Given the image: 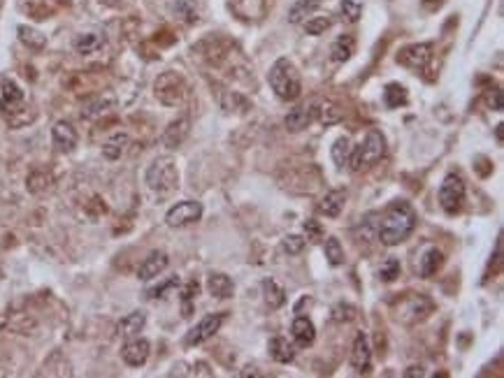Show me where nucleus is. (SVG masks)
<instances>
[{"label":"nucleus","instance_id":"f257e3e1","mask_svg":"<svg viewBox=\"0 0 504 378\" xmlns=\"http://www.w3.org/2000/svg\"><path fill=\"white\" fill-rule=\"evenodd\" d=\"M416 223H419V218L407 200L390 202L379 223V242L383 246H397L404 240H409V235L416 230Z\"/></svg>","mask_w":504,"mask_h":378},{"label":"nucleus","instance_id":"f03ea898","mask_svg":"<svg viewBox=\"0 0 504 378\" xmlns=\"http://www.w3.org/2000/svg\"><path fill=\"white\" fill-rule=\"evenodd\" d=\"M268 82H270V89L275 91V96L284 102L297 100L302 93L300 72H297V68L288 61V58L275 61V65H272L268 72Z\"/></svg>","mask_w":504,"mask_h":378},{"label":"nucleus","instance_id":"7ed1b4c3","mask_svg":"<svg viewBox=\"0 0 504 378\" xmlns=\"http://www.w3.org/2000/svg\"><path fill=\"white\" fill-rule=\"evenodd\" d=\"M386 156V137L379 130H367V135L358 147L351 151L349 165L354 172H360L363 168H370V165L379 163L381 158Z\"/></svg>","mask_w":504,"mask_h":378},{"label":"nucleus","instance_id":"20e7f679","mask_svg":"<svg viewBox=\"0 0 504 378\" xmlns=\"http://www.w3.org/2000/svg\"><path fill=\"white\" fill-rule=\"evenodd\" d=\"M177 183H179V172H177V165L172 158H168V156L156 158V161L149 165L147 186L151 190H156V193H170V190L177 188Z\"/></svg>","mask_w":504,"mask_h":378},{"label":"nucleus","instance_id":"39448f33","mask_svg":"<svg viewBox=\"0 0 504 378\" xmlns=\"http://www.w3.org/2000/svg\"><path fill=\"white\" fill-rule=\"evenodd\" d=\"M462 202H465V181H462L460 174L451 172V174L444 177L440 186V207L446 214H458Z\"/></svg>","mask_w":504,"mask_h":378},{"label":"nucleus","instance_id":"423d86ee","mask_svg":"<svg viewBox=\"0 0 504 378\" xmlns=\"http://www.w3.org/2000/svg\"><path fill=\"white\" fill-rule=\"evenodd\" d=\"M430 311H433L430 300H426V297H421V295H409V297H404V300H400V304L395 307V321L404 323V325H414V323L423 321Z\"/></svg>","mask_w":504,"mask_h":378},{"label":"nucleus","instance_id":"0eeeda50","mask_svg":"<svg viewBox=\"0 0 504 378\" xmlns=\"http://www.w3.org/2000/svg\"><path fill=\"white\" fill-rule=\"evenodd\" d=\"M223 323H225V314H207L200 323L189 330L186 336H184V343L186 346H200V343L209 341L221 330Z\"/></svg>","mask_w":504,"mask_h":378},{"label":"nucleus","instance_id":"6e6552de","mask_svg":"<svg viewBox=\"0 0 504 378\" xmlns=\"http://www.w3.org/2000/svg\"><path fill=\"white\" fill-rule=\"evenodd\" d=\"M184 96H186V89H184L182 77H177L175 72H165V75L156 79V98L163 105L175 107V105L184 100Z\"/></svg>","mask_w":504,"mask_h":378},{"label":"nucleus","instance_id":"1a4fd4ad","mask_svg":"<svg viewBox=\"0 0 504 378\" xmlns=\"http://www.w3.org/2000/svg\"><path fill=\"white\" fill-rule=\"evenodd\" d=\"M202 218V204L198 200H184L177 202L175 207H170V211L165 214V223L170 228H186L191 223H198Z\"/></svg>","mask_w":504,"mask_h":378},{"label":"nucleus","instance_id":"9d476101","mask_svg":"<svg viewBox=\"0 0 504 378\" xmlns=\"http://www.w3.org/2000/svg\"><path fill=\"white\" fill-rule=\"evenodd\" d=\"M433 61V44L430 42H416L397 51V63L409 70H426Z\"/></svg>","mask_w":504,"mask_h":378},{"label":"nucleus","instance_id":"9b49d317","mask_svg":"<svg viewBox=\"0 0 504 378\" xmlns=\"http://www.w3.org/2000/svg\"><path fill=\"white\" fill-rule=\"evenodd\" d=\"M316 105L318 100H309L304 105H297L295 109H290L286 118H284V123H286V130L290 132H300L304 128H309L311 123L316 121Z\"/></svg>","mask_w":504,"mask_h":378},{"label":"nucleus","instance_id":"f8f14e48","mask_svg":"<svg viewBox=\"0 0 504 378\" xmlns=\"http://www.w3.org/2000/svg\"><path fill=\"white\" fill-rule=\"evenodd\" d=\"M24 105V91L21 86L12 79H3L0 82V111L3 114H17Z\"/></svg>","mask_w":504,"mask_h":378},{"label":"nucleus","instance_id":"ddd939ff","mask_svg":"<svg viewBox=\"0 0 504 378\" xmlns=\"http://www.w3.org/2000/svg\"><path fill=\"white\" fill-rule=\"evenodd\" d=\"M351 364L358 374H367L370 367H372V348H370V339L365 332H358L354 339V346H351Z\"/></svg>","mask_w":504,"mask_h":378},{"label":"nucleus","instance_id":"4468645a","mask_svg":"<svg viewBox=\"0 0 504 378\" xmlns=\"http://www.w3.org/2000/svg\"><path fill=\"white\" fill-rule=\"evenodd\" d=\"M51 142H54L56 151H61V154H70V151H75L77 142H79L75 125H72L70 121L54 123V128H51Z\"/></svg>","mask_w":504,"mask_h":378},{"label":"nucleus","instance_id":"2eb2a0df","mask_svg":"<svg viewBox=\"0 0 504 378\" xmlns=\"http://www.w3.org/2000/svg\"><path fill=\"white\" fill-rule=\"evenodd\" d=\"M149 353H151V343L147 339H135V336L121 348V357L128 367H142L149 360Z\"/></svg>","mask_w":504,"mask_h":378},{"label":"nucleus","instance_id":"dca6fc26","mask_svg":"<svg viewBox=\"0 0 504 378\" xmlns=\"http://www.w3.org/2000/svg\"><path fill=\"white\" fill-rule=\"evenodd\" d=\"M168 262H170L168 253L154 251V253H149L142 260L140 267H137V278H140V281H151V278H156L158 274H163V271L168 269Z\"/></svg>","mask_w":504,"mask_h":378},{"label":"nucleus","instance_id":"f3484780","mask_svg":"<svg viewBox=\"0 0 504 378\" xmlns=\"http://www.w3.org/2000/svg\"><path fill=\"white\" fill-rule=\"evenodd\" d=\"M290 334H293V339H295V343L300 348L314 346V341H316V327H314V323H311L307 316H297L295 318L293 325H290Z\"/></svg>","mask_w":504,"mask_h":378},{"label":"nucleus","instance_id":"a211bd4d","mask_svg":"<svg viewBox=\"0 0 504 378\" xmlns=\"http://www.w3.org/2000/svg\"><path fill=\"white\" fill-rule=\"evenodd\" d=\"M207 290L211 297H216V300H228V297H233V293H235V283H233V278L228 274H223V271H211L207 276Z\"/></svg>","mask_w":504,"mask_h":378},{"label":"nucleus","instance_id":"6ab92c4d","mask_svg":"<svg viewBox=\"0 0 504 378\" xmlns=\"http://www.w3.org/2000/svg\"><path fill=\"white\" fill-rule=\"evenodd\" d=\"M444 264V253L437 246H428L426 251L421 253V260H419V274L423 278H430L435 276L437 271L442 269Z\"/></svg>","mask_w":504,"mask_h":378},{"label":"nucleus","instance_id":"aec40b11","mask_svg":"<svg viewBox=\"0 0 504 378\" xmlns=\"http://www.w3.org/2000/svg\"><path fill=\"white\" fill-rule=\"evenodd\" d=\"M344 202H347V195H344L342 190H330V193L323 195L321 202H318V214H323L326 218H337L342 214Z\"/></svg>","mask_w":504,"mask_h":378},{"label":"nucleus","instance_id":"412c9836","mask_svg":"<svg viewBox=\"0 0 504 378\" xmlns=\"http://www.w3.org/2000/svg\"><path fill=\"white\" fill-rule=\"evenodd\" d=\"M268 350H270L272 360L279 362V364H288V362L295 360L293 343H288V339H284V336H272L270 343H268Z\"/></svg>","mask_w":504,"mask_h":378},{"label":"nucleus","instance_id":"4be33fe9","mask_svg":"<svg viewBox=\"0 0 504 378\" xmlns=\"http://www.w3.org/2000/svg\"><path fill=\"white\" fill-rule=\"evenodd\" d=\"M189 125H191V121H189L186 116H182V118H177V121H172L168 125V130H165V135H163V144H165V147H168V149H177L179 144H182L184 139H186Z\"/></svg>","mask_w":504,"mask_h":378},{"label":"nucleus","instance_id":"5701e85b","mask_svg":"<svg viewBox=\"0 0 504 378\" xmlns=\"http://www.w3.org/2000/svg\"><path fill=\"white\" fill-rule=\"evenodd\" d=\"M144 323H147V316H144V311H132L125 318H121L116 325L119 334L125 336V339H132V336H137L144 330Z\"/></svg>","mask_w":504,"mask_h":378},{"label":"nucleus","instance_id":"b1692460","mask_svg":"<svg viewBox=\"0 0 504 378\" xmlns=\"http://www.w3.org/2000/svg\"><path fill=\"white\" fill-rule=\"evenodd\" d=\"M356 54V37L354 35H340L330 46V58L335 63H347Z\"/></svg>","mask_w":504,"mask_h":378},{"label":"nucleus","instance_id":"393cba45","mask_svg":"<svg viewBox=\"0 0 504 378\" xmlns=\"http://www.w3.org/2000/svg\"><path fill=\"white\" fill-rule=\"evenodd\" d=\"M383 102H386L388 109L404 107V105L409 102V93H407V89H404L402 84L390 82L386 89H383Z\"/></svg>","mask_w":504,"mask_h":378},{"label":"nucleus","instance_id":"a878e982","mask_svg":"<svg viewBox=\"0 0 504 378\" xmlns=\"http://www.w3.org/2000/svg\"><path fill=\"white\" fill-rule=\"evenodd\" d=\"M263 293H265V304L270 309H281L286 304V290L277 281H272V278H265L263 281Z\"/></svg>","mask_w":504,"mask_h":378},{"label":"nucleus","instance_id":"bb28decb","mask_svg":"<svg viewBox=\"0 0 504 378\" xmlns=\"http://www.w3.org/2000/svg\"><path fill=\"white\" fill-rule=\"evenodd\" d=\"M125 147H128V135H125V132H116V135H112L107 142L103 144V156L107 158V161H119V158L123 156Z\"/></svg>","mask_w":504,"mask_h":378},{"label":"nucleus","instance_id":"cd10ccee","mask_svg":"<svg viewBox=\"0 0 504 378\" xmlns=\"http://www.w3.org/2000/svg\"><path fill=\"white\" fill-rule=\"evenodd\" d=\"M321 8V0H297L293 8L288 10V21L290 24H302L304 19L311 17Z\"/></svg>","mask_w":504,"mask_h":378},{"label":"nucleus","instance_id":"c85d7f7f","mask_svg":"<svg viewBox=\"0 0 504 378\" xmlns=\"http://www.w3.org/2000/svg\"><path fill=\"white\" fill-rule=\"evenodd\" d=\"M316 121H321L323 125H335L342 121V109L330 100H318L316 105Z\"/></svg>","mask_w":504,"mask_h":378},{"label":"nucleus","instance_id":"c756f323","mask_svg":"<svg viewBox=\"0 0 504 378\" xmlns=\"http://www.w3.org/2000/svg\"><path fill=\"white\" fill-rule=\"evenodd\" d=\"M103 35H98V33H84V35H79L75 39V49H77V54H82V56H91V54H96L98 49L103 46Z\"/></svg>","mask_w":504,"mask_h":378},{"label":"nucleus","instance_id":"7c9ffc66","mask_svg":"<svg viewBox=\"0 0 504 378\" xmlns=\"http://www.w3.org/2000/svg\"><path fill=\"white\" fill-rule=\"evenodd\" d=\"M351 151H354V147H351V139L349 137L335 139V144L330 147V156H333V163L337 165V168H344V165H349Z\"/></svg>","mask_w":504,"mask_h":378},{"label":"nucleus","instance_id":"2f4dec72","mask_svg":"<svg viewBox=\"0 0 504 378\" xmlns=\"http://www.w3.org/2000/svg\"><path fill=\"white\" fill-rule=\"evenodd\" d=\"M19 39H21V42L28 46V49H42L44 44H47V37L42 35V33L40 30H35V28H31V26H19Z\"/></svg>","mask_w":504,"mask_h":378},{"label":"nucleus","instance_id":"473e14b6","mask_svg":"<svg viewBox=\"0 0 504 378\" xmlns=\"http://www.w3.org/2000/svg\"><path fill=\"white\" fill-rule=\"evenodd\" d=\"M323 251H326V260L333 264V267H340V264L344 262V249H342V244L337 237H328Z\"/></svg>","mask_w":504,"mask_h":378},{"label":"nucleus","instance_id":"72a5a7b5","mask_svg":"<svg viewBox=\"0 0 504 378\" xmlns=\"http://www.w3.org/2000/svg\"><path fill=\"white\" fill-rule=\"evenodd\" d=\"M330 26H333L330 17H311L304 21V30H307V35H323Z\"/></svg>","mask_w":504,"mask_h":378},{"label":"nucleus","instance_id":"f704fd0d","mask_svg":"<svg viewBox=\"0 0 504 378\" xmlns=\"http://www.w3.org/2000/svg\"><path fill=\"white\" fill-rule=\"evenodd\" d=\"M400 269H402L400 260H397V258H388V260L379 267V278H381L383 283L395 281V278L400 276Z\"/></svg>","mask_w":504,"mask_h":378},{"label":"nucleus","instance_id":"c9c22d12","mask_svg":"<svg viewBox=\"0 0 504 378\" xmlns=\"http://www.w3.org/2000/svg\"><path fill=\"white\" fill-rule=\"evenodd\" d=\"M304 244H307V242H304V237H300V235H288V237H284L281 249H284V253L297 255V253H302Z\"/></svg>","mask_w":504,"mask_h":378},{"label":"nucleus","instance_id":"e433bc0d","mask_svg":"<svg viewBox=\"0 0 504 378\" xmlns=\"http://www.w3.org/2000/svg\"><path fill=\"white\" fill-rule=\"evenodd\" d=\"M110 107H112V100H103V98H98V100H94L91 105H86V107L82 109V116H84V118L101 116L103 111H107Z\"/></svg>","mask_w":504,"mask_h":378},{"label":"nucleus","instance_id":"4c0bfd02","mask_svg":"<svg viewBox=\"0 0 504 378\" xmlns=\"http://www.w3.org/2000/svg\"><path fill=\"white\" fill-rule=\"evenodd\" d=\"M354 318H356V307H351V304L340 302L333 309V321L335 323H349V321H354Z\"/></svg>","mask_w":504,"mask_h":378},{"label":"nucleus","instance_id":"58836bf2","mask_svg":"<svg viewBox=\"0 0 504 378\" xmlns=\"http://www.w3.org/2000/svg\"><path fill=\"white\" fill-rule=\"evenodd\" d=\"M302 228H304V235H307V240H309V242L318 244V242L323 240V225L318 223V221H314V218H307Z\"/></svg>","mask_w":504,"mask_h":378},{"label":"nucleus","instance_id":"ea45409f","mask_svg":"<svg viewBox=\"0 0 504 378\" xmlns=\"http://www.w3.org/2000/svg\"><path fill=\"white\" fill-rule=\"evenodd\" d=\"M340 10H342V15L349 19L351 24H356L358 19H360V5L356 3V0H342V5H340Z\"/></svg>","mask_w":504,"mask_h":378},{"label":"nucleus","instance_id":"a19ab883","mask_svg":"<svg viewBox=\"0 0 504 378\" xmlns=\"http://www.w3.org/2000/svg\"><path fill=\"white\" fill-rule=\"evenodd\" d=\"M175 286H179V278L172 276V278H168V281H163L161 286L151 288L147 293V297H149V300H158V297H165V293H168L170 288H175Z\"/></svg>","mask_w":504,"mask_h":378},{"label":"nucleus","instance_id":"79ce46f5","mask_svg":"<svg viewBox=\"0 0 504 378\" xmlns=\"http://www.w3.org/2000/svg\"><path fill=\"white\" fill-rule=\"evenodd\" d=\"M177 12H182L186 21H195V19H198V10H195L193 0H179Z\"/></svg>","mask_w":504,"mask_h":378},{"label":"nucleus","instance_id":"37998d69","mask_svg":"<svg viewBox=\"0 0 504 378\" xmlns=\"http://www.w3.org/2000/svg\"><path fill=\"white\" fill-rule=\"evenodd\" d=\"M198 290H200V286H198V283H195V281H191V283H189V286H186V288H184V290H182V300H184V302H189V300H193V297L198 295Z\"/></svg>","mask_w":504,"mask_h":378},{"label":"nucleus","instance_id":"c03bdc74","mask_svg":"<svg viewBox=\"0 0 504 378\" xmlns=\"http://www.w3.org/2000/svg\"><path fill=\"white\" fill-rule=\"evenodd\" d=\"M490 109L502 111V91H495V96L490 98Z\"/></svg>","mask_w":504,"mask_h":378},{"label":"nucleus","instance_id":"a18cd8bd","mask_svg":"<svg viewBox=\"0 0 504 378\" xmlns=\"http://www.w3.org/2000/svg\"><path fill=\"white\" fill-rule=\"evenodd\" d=\"M421 376H426L423 367H409L407 371H404V378H421Z\"/></svg>","mask_w":504,"mask_h":378},{"label":"nucleus","instance_id":"49530a36","mask_svg":"<svg viewBox=\"0 0 504 378\" xmlns=\"http://www.w3.org/2000/svg\"><path fill=\"white\" fill-rule=\"evenodd\" d=\"M502 128H504V125L500 123V125H497V130H495L497 132V144H504V130Z\"/></svg>","mask_w":504,"mask_h":378},{"label":"nucleus","instance_id":"de8ad7c7","mask_svg":"<svg viewBox=\"0 0 504 378\" xmlns=\"http://www.w3.org/2000/svg\"><path fill=\"white\" fill-rule=\"evenodd\" d=\"M426 5H437V3H442V0H423Z\"/></svg>","mask_w":504,"mask_h":378}]
</instances>
